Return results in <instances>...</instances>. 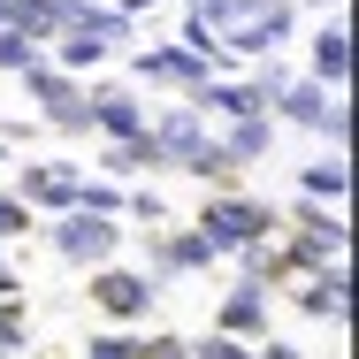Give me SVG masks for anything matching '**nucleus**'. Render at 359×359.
Here are the masks:
<instances>
[{"label":"nucleus","instance_id":"nucleus-27","mask_svg":"<svg viewBox=\"0 0 359 359\" xmlns=\"http://www.w3.org/2000/svg\"><path fill=\"white\" fill-rule=\"evenodd\" d=\"M123 215H130V222H145V229H161V222H168V207H161L153 191H130V199H123Z\"/></svg>","mask_w":359,"mask_h":359},{"label":"nucleus","instance_id":"nucleus-2","mask_svg":"<svg viewBox=\"0 0 359 359\" xmlns=\"http://www.w3.org/2000/svg\"><path fill=\"white\" fill-rule=\"evenodd\" d=\"M268 229H276L268 199H245V191H215V199L199 207V237H207L215 252H237V245H260Z\"/></svg>","mask_w":359,"mask_h":359},{"label":"nucleus","instance_id":"nucleus-4","mask_svg":"<svg viewBox=\"0 0 359 359\" xmlns=\"http://www.w3.org/2000/svg\"><path fill=\"white\" fill-rule=\"evenodd\" d=\"M222 62H229L222 46H215V54H199V46H184V39H176V46H145V54H130L138 84H161V92H199Z\"/></svg>","mask_w":359,"mask_h":359},{"label":"nucleus","instance_id":"nucleus-19","mask_svg":"<svg viewBox=\"0 0 359 359\" xmlns=\"http://www.w3.org/2000/svg\"><path fill=\"white\" fill-rule=\"evenodd\" d=\"M107 54H115V46H107V39H92V31H62V39H54V69H69V76L100 69Z\"/></svg>","mask_w":359,"mask_h":359},{"label":"nucleus","instance_id":"nucleus-10","mask_svg":"<svg viewBox=\"0 0 359 359\" xmlns=\"http://www.w3.org/2000/svg\"><path fill=\"white\" fill-rule=\"evenodd\" d=\"M298 313H313V321H329V329H344V313H352V268L344 260H329V268H313L298 298H290Z\"/></svg>","mask_w":359,"mask_h":359},{"label":"nucleus","instance_id":"nucleus-36","mask_svg":"<svg viewBox=\"0 0 359 359\" xmlns=\"http://www.w3.org/2000/svg\"><path fill=\"white\" fill-rule=\"evenodd\" d=\"M8 298H15V290H8V283H0V306H8Z\"/></svg>","mask_w":359,"mask_h":359},{"label":"nucleus","instance_id":"nucleus-20","mask_svg":"<svg viewBox=\"0 0 359 359\" xmlns=\"http://www.w3.org/2000/svg\"><path fill=\"white\" fill-rule=\"evenodd\" d=\"M107 168H115V176L161 168V145H153V130H138V138H107Z\"/></svg>","mask_w":359,"mask_h":359},{"label":"nucleus","instance_id":"nucleus-16","mask_svg":"<svg viewBox=\"0 0 359 359\" xmlns=\"http://www.w3.org/2000/svg\"><path fill=\"white\" fill-rule=\"evenodd\" d=\"M268 107L290 115L298 130H313V123H321V107H329V92H321L313 76H298V84H276V92H268Z\"/></svg>","mask_w":359,"mask_h":359},{"label":"nucleus","instance_id":"nucleus-22","mask_svg":"<svg viewBox=\"0 0 359 359\" xmlns=\"http://www.w3.org/2000/svg\"><path fill=\"white\" fill-rule=\"evenodd\" d=\"M31 62H46V46H39V39H23V31H0V69L23 76Z\"/></svg>","mask_w":359,"mask_h":359},{"label":"nucleus","instance_id":"nucleus-12","mask_svg":"<svg viewBox=\"0 0 359 359\" xmlns=\"http://www.w3.org/2000/svg\"><path fill=\"white\" fill-rule=\"evenodd\" d=\"M268 306H276V298H268L260 283H237L229 298H222L215 337H237V344H252V337H260V344H268Z\"/></svg>","mask_w":359,"mask_h":359},{"label":"nucleus","instance_id":"nucleus-17","mask_svg":"<svg viewBox=\"0 0 359 359\" xmlns=\"http://www.w3.org/2000/svg\"><path fill=\"white\" fill-rule=\"evenodd\" d=\"M268 145H276V123L268 115H245V123H229L222 153H229V168H252V161H268Z\"/></svg>","mask_w":359,"mask_h":359},{"label":"nucleus","instance_id":"nucleus-24","mask_svg":"<svg viewBox=\"0 0 359 359\" xmlns=\"http://www.w3.org/2000/svg\"><path fill=\"white\" fill-rule=\"evenodd\" d=\"M313 130L329 138V153H344V138H352V107H344V100L329 92V107H321V123H313Z\"/></svg>","mask_w":359,"mask_h":359},{"label":"nucleus","instance_id":"nucleus-32","mask_svg":"<svg viewBox=\"0 0 359 359\" xmlns=\"http://www.w3.org/2000/svg\"><path fill=\"white\" fill-rule=\"evenodd\" d=\"M145 8H153V0H123V15H130V23H138V15H145Z\"/></svg>","mask_w":359,"mask_h":359},{"label":"nucleus","instance_id":"nucleus-31","mask_svg":"<svg viewBox=\"0 0 359 359\" xmlns=\"http://www.w3.org/2000/svg\"><path fill=\"white\" fill-rule=\"evenodd\" d=\"M252 359H306L298 344H252Z\"/></svg>","mask_w":359,"mask_h":359},{"label":"nucleus","instance_id":"nucleus-34","mask_svg":"<svg viewBox=\"0 0 359 359\" xmlns=\"http://www.w3.org/2000/svg\"><path fill=\"white\" fill-rule=\"evenodd\" d=\"M306 8H321V15H337V0H306Z\"/></svg>","mask_w":359,"mask_h":359},{"label":"nucleus","instance_id":"nucleus-3","mask_svg":"<svg viewBox=\"0 0 359 359\" xmlns=\"http://www.w3.org/2000/svg\"><path fill=\"white\" fill-rule=\"evenodd\" d=\"M237 8H245V15H237L229 31H222V54H229V62L276 54L290 31H298V8H290V0H237Z\"/></svg>","mask_w":359,"mask_h":359},{"label":"nucleus","instance_id":"nucleus-8","mask_svg":"<svg viewBox=\"0 0 359 359\" xmlns=\"http://www.w3.org/2000/svg\"><path fill=\"white\" fill-rule=\"evenodd\" d=\"M215 260H222V252L199 237V229H184V237H145V268H138V276L161 290L168 276H191V268H215Z\"/></svg>","mask_w":359,"mask_h":359},{"label":"nucleus","instance_id":"nucleus-26","mask_svg":"<svg viewBox=\"0 0 359 359\" xmlns=\"http://www.w3.org/2000/svg\"><path fill=\"white\" fill-rule=\"evenodd\" d=\"M0 237H31V207L15 191H0Z\"/></svg>","mask_w":359,"mask_h":359},{"label":"nucleus","instance_id":"nucleus-13","mask_svg":"<svg viewBox=\"0 0 359 359\" xmlns=\"http://www.w3.org/2000/svg\"><path fill=\"white\" fill-rule=\"evenodd\" d=\"M306 54H313V84H321V92H337V84L352 76V31H344V15H329V23L313 31V46H306Z\"/></svg>","mask_w":359,"mask_h":359},{"label":"nucleus","instance_id":"nucleus-30","mask_svg":"<svg viewBox=\"0 0 359 359\" xmlns=\"http://www.w3.org/2000/svg\"><path fill=\"white\" fill-rule=\"evenodd\" d=\"M191 359H252V344H237V337H207Z\"/></svg>","mask_w":359,"mask_h":359},{"label":"nucleus","instance_id":"nucleus-6","mask_svg":"<svg viewBox=\"0 0 359 359\" xmlns=\"http://www.w3.org/2000/svg\"><path fill=\"white\" fill-rule=\"evenodd\" d=\"M123 252V229H115V215H62L54 222V260H69V268H107Z\"/></svg>","mask_w":359,"mask_h":359},{"label":"nucleus","instance_id":"nucleus-29","mask_svg":"<svg viewBox=\"0 0 359 359\" xmlns=\"http://www.w3.org/2000/svg\"><path fill=\"white\" fill-rule=\"evenodd\" d=\"M138 359H191L184 337H138Z\"/></svg>","mask_w":359,"mask_h":359},{"label":"nucleus","instance_id":"nucleus-11","mask_svg":"<svg viewBox=\"0 0 359 359\" xmlns=\"http://www.w3.org/2000/svg\"><path fill=\"white\" fill-rule=\"evenodd\" d=\"M84 123L107 130V138H138V130H145V107H138L130 84H92V92H84Z\"/></svg>","mask_w":359,"mask_h":359},{"label":"nucleus","instance_id":"nucleus-1","mask_svg":"<svg viewBox=\"0 0 359 359\" xmlns=\"http://www.w3.org/2000/svg\"><path fill=\"white\" fill-rule=\"evenodd\" d=\"M153 145H161V168H191V176H222L229 184V153H222V138H207V123L191 107L153 115Z\"/></svg>","mask_w":359,"mask_h":359},{"label":"nucleus","instance_id":"nucleus-21","mask_svg":"<svg viewBox=\"0 0 359 359\" xmlns=\"http://www.w3.org/2000/svg\"><path fill=\"white\" fill-rule=\"evenodd\" d=\"M237 276H245V283H283L290 268H283V252H276V245H237Z\"/></svg>","mask_w":359,"mask_h":359},{"label":"nucleus","instance_id":"nucleus-35","mask_svg":"<svg viewBox=\"0 0 359 359\" xmlns=\"http://www.w3.org/2000/svg\"><path fill=\"white\" fill-rule=\"evenodd\" d=\"M0 31H8V0H0Z\"/></svg>","mask_w":359,"mask_h":359},{"label":"nucleus","instance_id":"nucleus-5","mask_svg":"<svg viewBox=\"0 0 359 359\" xmlns=\"http://www.w3.org/2000/svg\"><path fill=\"white\" fill-rule=\"evenodd\" d=\"M23 92L46 107V123H54L62 138H84V130H92V123H84V76L54 69V62H31V69H23Z\"/></svg>","mask_w":359,"mask_h":359},{"label":"nucleus","instance_id":"nucleus-15","mask_svg":"<svg viewBox=\"0 0 359 359\" xmlns=\"http://www.w3.org/2000/svg\"><path fill=\"white\" fill-rule=\"evenodd\" d=\"M8 31H23V39H62L69 31V0H8Z\"/></svg>","mask_w":359,"mask_h":359},{"label":"nucleus","instance_id":"nucleus-25","mask_svg":"<svg viewBox=\"0 0 359 359\" xmlns=\"http://www.w3.org/2000/svg\"><path fill=\"white\" fill-rule=\"evenodd\" d=\"M23 329H31V321H23V298H8V306H0V352H23Z\"/></svg>","mask_w":359,"mask_h":359},{"label":"nucleus","instance_id":"nucleus-7","mask_svg":"<svg viewBox=\"0 0 359 359\" xmlns=\"http://www.w3.org/2000/svg\"><path fill=\"white\" fill-rule=\"evenodd\" d=\"M84 298H92V306H100L107 321H145L161 290L145 283L138 268H115V260H107V268H92V283H84Z\"/></svg>","mask_w":359,"mask_h":359},{"label":"nucleus","instance_id":"nucleus-18","mask_svg":"<svg viewBox=\"0 0 359 359\" xmlns=\"http://www.w3.org/2000/svg\"><path fill=\"white\" fill-rule=\"evenodd\" d=\"M298 184H306V199H313V207H344V191H352V168H344V153H329V161L298 168Z\"/></svg>","mask_w":359,"mask_h":359},{"label":"nucleus","instance_id":"nucleus-28","mask_svg":"<svg viewBox=\"0 0 359 359\" xmlns=\"http://www.w3.org/2000/svg\"><path fill=\"white\" fill-rule=\"evenodd\" d=\"M84 359H138V337H92Z\"/></svg>","mask_w":359,"mask_h":359},{"label":"nucleus","instance_id":"nucleus-33","mask_svg":"<svg viewBox=\"0 0 359 359\" xmlns=\"http://www.w3.org/2000/svg\"><path fill=\"white\" fill-rule=\"evenodd\" d=\"M0 283H8V290H23V283H15V268H8V252H0Z\"/></svg>","mask_w":359,"mask_h":359},{"label":"nucleus","instance_id":"nucleus-9","mask_svg":"<svg viewBox=\"0 0 359 359\" xmlns=\"http://www.w3.org/2000/svg\"><path fill=\"white\" fill-rule=\"evenodd\" d=\"M76 184H84V176H76L69 161H31V168L15 176V199H23L31 215H69V207H76Z\"/></svg>","mask_w":359,"mask_h":359},{"label":"nucleus","instance_id":"nucleus-37","mask_svg":"<svg viewBox=\"0 0 359 359\" xmlns=\"http://www.w3.org/2000/svg\"><path fill=\"white\" fill-rule=\"evenodd\" d=\"M31 359H54V352H31Z\"/></svg>","mask_w":359,"mask_h":359},{"label":"nucleus","instance_id":"nucleus-14","mask_svg":"<svg viewBox=\"0 0 359 359\" xmlns=\"http://www.w3.org/2000/svg\"><path fill=\"white\" fill-rule=\"evenodd\" d=\"M191 100H199V115H229V123H245V115H268V92H260V84H222V76H207Z\"/></svg>","mask_w":359,"mask_h":359},{"label":"nucleus","instance_id":"nucleus-23","mask_svg":"<svg viewBox=\"0 0 359 359\" xmlns=\"http://www.w3.org/2000/svg\"><path fill=\"white\" fill-rule=\"evenodd\" d=\"M123 199L130 191H115V184H76V215H123Z\"/></svg>","mask_w":359,"mask_h":359}]
</instances>
